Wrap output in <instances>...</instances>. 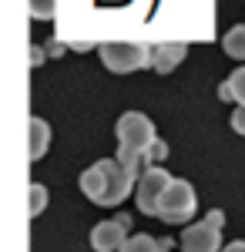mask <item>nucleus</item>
Listing matches in <instances>:
<instances>
[{"mask_svg":"<svg viewBox=\"0 0 245 252\" xmlns=\"http://www.w3.org/2000/svg\"><path fill=\"white\" fill-rule=\"evenodd\" d=\"M104 67L114 74H131L141 67H151V44L145 40H108L97 47Z\"/></svg>","mask_w":245,"mask_h":252,"instance_id":"7ed1b4c3","label":"nucleus"},{"mask_svg":"<svg viewBox=\"0 0 245 252\" xmlns=\"http://www.w3.org/2000/svg\"><path fill=\"white\" fill-rule=\"evenodd\" d=\"M232 131L245 135V104H239V108L232 111Z\"/></svg>","mask_w":245,"mask_h":252,"instance_id":"2eb2a0df","label":"nucleus"},{"mask_svg":"<svg viewBox=\"0 0 245 252\" xmlns=\"http://www.w3.org/2000/svg\"><path fill=\"white\" fill-rule=\"evenodd\" d=\"M171 185V175L161 168V165H151L148 172L138 178V192H134V198H138V212L145 215H158V205H161V195H165V189Z\"/></svg>","mask_w":245,"mask_h":252,"instance_id":"423d86ee","label":"nucleus"},{"mask_svg":"<svg viewBox=\"0 0 245 252\" xmlns=\"http://www.w3.org/2000/svg\"><path fill=\"white\" fill-rule=\"evenodd\" d=\"M171 249V239H154V235H145V232H134L128 235V242L121 246V252H165Z\"/></svg>","mask_w":245,"mask_h":252,"instance_id":"1a4fd4ad","label":"nucleus"},{"mask_svg":"<svg viewBox=\"0 0 245 252\" xmlns=\"http://www.w3.org/2000/svg\"><path fill=\"white\" fill-rule=\"evenodd\" d=\"M54 7H57V0H31V14L37 20L54 17Z\"/></svg>","mask_w":245,"mask_h":252,"instance_id":"4468645a","label":"nucleus"},{"mask_svg":"<svg viewBox=\"0 0 245 252\" xmlns=\"http://www.w3.org/2000/svg\"><path fill=\"white\" fill-rule=\"evenodd\" d=\"M222 47H225L228 58H235V61H242V64H245V24L228 27L225 37H222Z\"/></svg>","mask_w":245,"mask_h":252,"instance_id":"f8f14e48","label":"nucleus"},{"mask_svg":"<svg viewBox=\"0 0 245 252\" xmlns=\"http://www.w3.org/2000/svg\"><path fill=\"white\" fill-rule=\"evenodd\" d=\"M222 225H225V212L212 209V212L195 222V225H185L182 232V249L185 252H222Z\"/></svg>","mask_w":245,"mask_h":252,"instance_id":"20e7f679","label":"nucleus"},{"mask_svg":"<svg viewBox=\"0 0 245 252\" xmlns=\"http://www.w3.org/2000/svg\"><path fill=\"white\" fill-rule=\"evenodd\" d=\"M134 189V175L121 158H101L88 172H81V192L94 205H121Z\"/></svg>","mask_w":245,"mask_h":252,"instance_id":"f03ea898","label":"nucleus"},{"mask_svg":"<svg viewBox=\"0 0 245 252\" xmlns=\"http://www.w3.org/2000/svg\"><path fill=\"white\" fill-rule=\"evenodd\" d=\"M198 209V195L185 178H171V185L161 195V205H158V219L161 222H171V225H182L188 222Z\"/></svg>","mask_w":245,"mask_h":252,"instance_id":"39448f33","label":"nucleus"},{"mask_svg":"<svg viewBox=\"0 0 245 252\" xmlns=\"http://www.w3.org/2000/svg\"><path fill=\"white\" fill-rule=\"evenodd\" d=\"M218 97L222 101H235V104H245V64L232 71V78L218 88Z\"/></svg>","mask_w":245,"mask_h":252,"instance_id":"9b49d317","label":"nucleus"},{"mask_svg":"<svg viewBox=\"0 0 245 252\" xmlns=\"http://www.w3.org/2000/svg\"><path fill=\"white\" fill-rule=\"evenodd\" d=\"M222 252H245V239H235V242H228Z\"/></svg>","mask_w":245,"mask_h":252,"instance_id":"dca6fc26","label":"nucleus"},{"mask_svg":"<svg viewBox=\"0 0 245 252\" xmlns=\"http://www.w3.org/2000/svg\"><path fill=\"white\" fill-rule=\"evenodd\" d=\"M47 145H51V128H47V121L44 118H31V158L37 161V158H44V152H47Z\"/></svg>","mask_w":245,"mask_h":252,"instance_id":"9d476101","label":"nucleus"},{"mask_svg":"<svg viewBox=\"0 0 245 252\" xmlns=\"http://www.w3.org/2000/svg\"><path fill=\"white\" fill-rule=\"evenodd\" d=\"M128 225H131L128 215L97 222L94 229H91V246H94V252H121V246L128 242Z\"/></svg>","mask_w":245,"mask_h":252,"instance_id":"0eeeda50","label":"nucleus"},{"mask_svg":"<svg viewBox=\"0 0 245 252\" xmlns=\"http://www.w3.org/2000/svg\"><path fill=\"white\" fill-rule=\"evenodd\" d=\"M158 141L154 135V125L148 115L141 111H124L118 118V158L128 165V172L134 178L151 168V161H158Z\"/></svg>","mask_w":245,"mask_h":252,"instance_id":"f257e3e1","label":"nucleus"},{"mask_svg":"<svg viewBox=\"0 0 245 252\" xmlns=\"http://www.w3.org/2000/svg\"><path fill=\"white\" fill-rule=\"evenodd\" d=\"M44 205H47V189L34 182V185H31V215H40Z\"/></svg>","mask_w":245,"mask_h":252,"instance_id":"ddd939ff","label":"nucleus"},{"mask_svg":"<svg viewBox=\"0 0 245 252\" xmlns=\"http://www.w3.org/2000/svg\"><path fill=\"white\" fill-rule=\"evenodd\" d=\"M188 54V47L182 44V40H161V44H151V67L158 71V74H168L175 71L182 61Z\"/></svg>","mask_w":245,"mask_h":252,"instance_id":"6e6552de","label":"nucleus"}]
</instances>
